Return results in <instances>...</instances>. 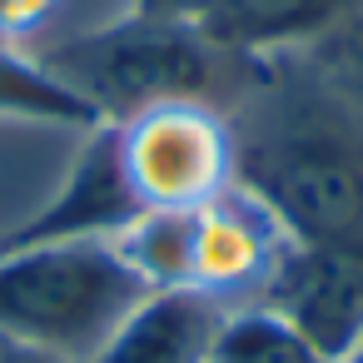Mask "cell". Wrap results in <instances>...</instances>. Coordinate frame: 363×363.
<instances>
[{"instance_id":"1","label":"cell","mask_w":363,"mask_h":363,"mask_svg":"<svg viewBox=\"0 0 363 363\" xmlns=\"http://www.w3.org/2000/svg\"><path fill=\"white\" fill-rule=\"evenodd\" d=\"M224 125L234 184L249 189L294 244L363 259V110L308 50L269 55Z\"/></svg>"},{"instance_id":"2","label":"cell","mask_w":363,"mask_h":363,"mask_svg":"<svg viewBox=\"0 0 363 363\" xmlns=\"http://www.w3.org/2000/svg\"><path fill=\"white\" fill-rule=\"evenodd\" d=\"M75 90L100 125H125L160 105H209L229 115L264 60L219 45L194 16L135 6L105 26L75 30L35 55Z\"/></svg>"},{"instance_id":"3","label":"cell","mask_w":363,"mask_h":363,"mask_svg":"<svg viewBox=\"0 0 363 363\" xmlns=\"http://www.w3.org/2000/svg\"><path fill=\"white\" fill-rule=\"evenodd\" d=\"M145 294V279L110 239L0 249V338L70 363H90Z\"/></svg>"},{"instance_id":"4","label":"cell","mask_w":363,"mask_h":363,"mask_svg":"<svg viewBox=\"0 0 363 363\" xmlns=\"http://www.w3.org/2000/svg\"><path fill=\"white\" fill-rule=\"evenodd\" d=\"M120 150L145 209L194 214L234 184L229 125L209 105H160L120 125Z\"/></svg>"},{"instance_id":"5","label":"cell","mask_w":363,"mask_h":363,"mask_svg":"<svg viewBox=\"0 0 363 363\" xmlns=\"http://www.w3.org/2000/svg\"><path fill=\"white\" fill-rule=\"evenodd\" d=\"M140 214H145V199L130 184L125 150H120V125H95V130H85L60 189L30 219H21L0 249L70 244V239H120Z\"/></svg>"},{"instance_id":"6","label":"cell","mask_w":363,"mask_h":363,"mask_svg":"<svg viewBox=\"0 0 363 363\" xmlns=\"http://www.w3.org/2000/svg\"><path fill=\"white\" fill-rule=\"evenodd\" d=\"M249 303H264L294 333H303L328 363H343L363 333V259L289 239L274 274Z\"/></svg>"},{"instance_id":"7","label":"cell","mask_w":363,"mask_h":363,"mask_svg":"<svg viewBox=\"0 0 363 363\" xmlns=\"http://www.w3.org/2000/svg\"><path fill=\"white\" fill-rule=\"evenodd\" d=\"M284 249H289L284 224L239 184L194 209V289L224 303H249L274 274Z\"/></svg>"},{"instance_id":"8","label":"cell","mask_w":363,"mask_h":363,"mask_svg":"<svg viewBox=\"0 0 363 363\" xmlns=\"http://www.w3.org/2000/svg\"><path fill=\"white\" fill-rule=\"evenodd\" d=\"M179 16H194L219 45L269 60L308 50L333 30L363 21V0H179Z\"/></svg>"},{"instance_id":"9","label":"cell","mask_w":363,"mask_h":363,"mask_svg":"<svg viewBox=\"0 0 363 363\" xmlns=\"http://www.w3.org/2000/svg\"><path fill=\"white\" fill-rule=\"evenodd\" d=\"M229 308L204 289H150L90 363H209Z\"/></svg>"},{"instance_id":"10","label":"cell","mask_w":363,"mask_h":363,"mask_svg":"<svg viewBox=\"0 0 363 363\" xmlns=\"http://www.w3.org/2000/svg\"><path fill=\"white\" fill-rule=\"evenodd\" d=\"M0 120L6 125H55V130H95V110L65 90L35 55L0 40Z\"/></svg>"},{"instance_id":"11","label":"cell","mask_w":363,"mask_h":363,"mask_svg":"<svg viewBox=\"0 0 363 363\" xmlns=\"http://www.w3.org/2000/svg\"><path fill=\"white\" fill-rule=\"evenodd\" d=\"M110 244L145 279V289H194V214L145 209Z\"/></svg>"},{"instance_id":"12","label":"cell","mask_w":363,"mask_h":363,"mask_svg":"<svg viewBox=\"0 0 363 363\" xmlns=\"http://www.w3.org/2000/svg\"><path fill=\"white\" fill-rule=\"evenodd\" d=\"M209 363H328V358L264 303H234L224 313Z\"/></svg>"},{"instance_id":"13","label":"cell","mask_w":363,"mask_h":363,"mask_svg":"<svg viewBox=\"0 0 363 363\" xmlns=\"http://www.w3.org/2000/svg\"><path fill=\"white\" fill-rule=\"evenodd\" d=\"M55 6H60V0H0V40L21 45V35L45 26L55 16Z\"/></svg>"},{"instance_id":"14","label":"cell","mask_w":363,"mask_h":363,"mask_svg":"<svg viewBox=\"0 0 363 363\" xmlns=\"http://www.w3.org/2000/svg\"><path fill=\"white\" fill-rule=\"evenodd\" d=\"M0 363H70L50 348H35V343H16V338H0Z\"/></svg>"},{"instance_id":"15","label":"cell","mask_w":363,"mask_h":363,"mask_svg":"<svg viewBox=\"0 0 363 363\" xmlns=\"http://www.w3.org/2000/svg\"><path fill=\"white\" fill-rule=\"evenodd\" d=\"M343 363H363V333H358V343L348 348V358H343Z\"/></svg>"}]
</instances>
